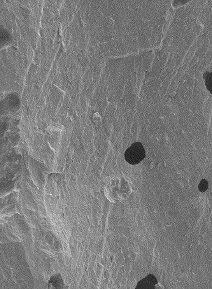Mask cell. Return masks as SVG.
I'll return each instance as SVG.
<instances>
[{"label": "cell", "instance_id": "obj_3", "mask_svg": "<svg viewBox=\"0 0 212 289\" xmlns=\"http://www.w3.org/2000/svg\"><path fill=\"white\" fill-rule=\"evenodd\" d=\"M209 76L204 74V78L205 79V83L207 86V90L211 92L212 95V73H208Z\"/></svg>", "mask_w": 212, "mask_h": 289}, {"label": "cell", "instance_id": "obj_1", "mask_svg": "<svg viewBox=\"0 0 212 289\" xmlns=\"http://www.w3.org/2000/svg\"><path fill=\"white\" fill-rule=\"evenodd\" d=\"M145 149L142 144L137 142L132 144L125 152V159L130 165L138 164L145 158Z\"/></svg>", "mask_w": 212, "mask_h": 289}, {"label": "cell", "instance_id": "obj_2", "mask_svg": "<svg viewBox=\"0 0 212 289\" xmlns=\"http://www.w3.org/2000/svg\"><path fill=\"white\" fill-rule=\"evenodd\" d=\"M157 283V279L153 275H149L146 278L139 282L136 289H152L154 288L155 284Z\"/></svg>", "mask_w": 212, "mask_h": 289}, {"label": "cell", "instance_id": "obj_5", "mask_svg": "<svg viewBox=\"0 0 212 289\" xmlns=\"http://www.w3.org/2000/svg\"><path fill=\"white\" fill-rule=\"evenodd\" d=\"M152 29H151V28H148L146 32V36H147V37H148V39H151V37H152Z\"/></svg>", "mask_w": 212, "mask_h": 289}, {"label": "cell", "instance_id": "obj_4", "mask_svg": "<svg viewBox=\"0 0 212 289\" xmlns=\"http://www.w3.org/2000/svg\"><path fill=\"white\" fill-rule=\"evenodd\" d=\"M198 188H199L200 192H206V191L207 189V188H208V183H207V182L206 180H205V179H203V180H202L201 182V183H200L199 186H198Z\"/></svg>", "mask_w": 212, "mask_h": 289}]
</instances>
